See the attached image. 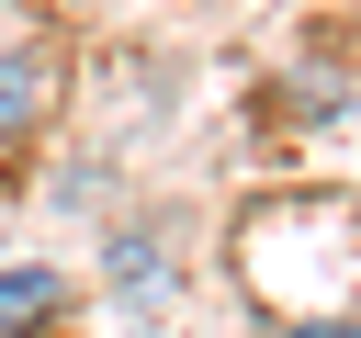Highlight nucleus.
Instances as JSON below:
<instances>
[{
	"instance_id": "1",
	"label": "nucleus",
	"mask_w": 361,
	"mask_h": 338,
	"mask_svg": "<svg viewBox=\"0 0 361 338\" xmlns=\"http://www.w3.org/2000/svg\"><path fill=\"white\" fill-rule=\"evenodd\" d=\"M34 315H56V270H11L0 282V338H23Z\"/></svg>"
},
{
	"instance_id": "2",
	"label": "nucleus",
	"mask_w": 361,
	"mask_h": 338,
	"mask_svg": "<svg viewBox=\"0 0 361 338\" xmlns=\"http://www.w3.org/2000/svg\"><path fill=\"white\" fill-rule=\"evenodd\" d=\"M23 124V68H0V135Z\"/></svg>"
},
{
	"instance_id": "3",
	"label": "nucleus",
	"mask_w": 361,
	"mask_h": 338,
	"mask_svg": "<svg viewBox=\"0 0 361 338\" xmlns=\"http://www.w3.org/2000/svg\"><path fill=\"white\" fill-rule=\"evenodd\" d=\"M293 338H361V327H293Z\"/></svg>"
}]
</instances>
